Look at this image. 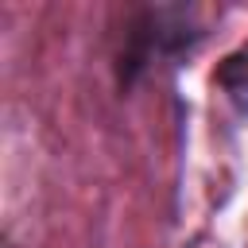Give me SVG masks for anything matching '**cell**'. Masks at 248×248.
I'll return each instance as SVG.
<instances>
[{"instance_id":"6da1fadb","label":"cell","mask_w":248,"mask_h":248,"mask_svg":"<svg viewBox=\"0 0 248 248\" xmlns=\"http://www.w3.org/2000/svg\"><path fill=\"white\" fill-rule=\"evenodd\" d=\"M205 39L194 4H140L124 19L116 50V85L132 89L155 66H178Z\"/></svg>"},{"instance_id":"7a4b0ae2","label":"cell","mask_w":248,"mask_h":248,"mask_svg":"<svg viewBox=\"0 0 248 248\" xmlns=\"http://www.w3.org/2000/svg\"><path fill=\"white\" fill-rule=\"evenodd\" d=\"M213 85L225 93V101H229L236 112H248V39L217 62Z\"/></svg>"}]
</instances>
